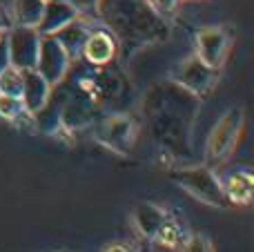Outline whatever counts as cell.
<instances>
[{"instance_id":"1","label":"cell","mask_w":254,"mask_h":252,"mask_svg":"<svg viewBox=\"0 0 254 252\" xmlns=\"http://www.w3.org/2000/svg\"><path fill=\"white\" fill-rule=\"evenodd\" d=\"M176 183L183 188L185 192L194 196V199L203 201L210 205H223V186H221L219 177L212 172L210 168L201 165V168H185L176 172Z\"/></svg>"},{"instance_id":"2","label":"cell","mask_w":254,"mask_h":252,"mask_svg":"<svg viewBox=\"0 0 254 252\" xmlns=\"http://www.w3.org/2000/svg\"><path fill=\"white\" fill-rule=\"evenodd\" d=\"M243 107H230L223 116L219 119V123L214 125L207 141V156L212 161H221L234 150L239 141V134L243 129Z\"/></svg>"},{"instance_id":"3","label":"cell","mask_w":254,"mask_h":252,"mask_svg":"<svg viewBox=\"0 0 254 252\" xmlns=\"http://www.w3.org/2000/svg\"><path fill=\"white\" fill-rule=\"evenodd\" d=\"M7 47H9V61L11 67L25 71V69H36V61H38V49H40V38L43 36L36 31V27H25V25H13L7 29Z\"/></svg>"},{"instance_id":"4","label":"cell","mask_w":254,"mask_h":252,"mask_svg":"<svg viewBox=\"0 0 254 252\" xmlns=\"http://www.w3.org/2000/svg\"><path fill=\"white\" fill-rule=\"evenodd\" d=\"M69 67H71V58L61 47V43L54 36H43L40 38V49H38V61H36V71L52 87H58L65 80Z\"/></svg>"},{"instance_id":"5","label":"cell","mask_w":254,"mask_h":252,"mask_svg":"<svg viewBox=\"0 0 254 252\" xmlns=\"http://www.w3.org/2000/svg\"><path fill=\"white\" fill-rule=\"evenodd\" d=\"M174 80L185 92L194 94V96H205L212 92V87L219 80V69H212L203 61H198L196 56H190L174 71Z\"/></svg>"},{"instance_id":"6","label":"cell","mask_w":254,"mask_h":252,"mask_svg":"<svg viewBox=\"0 0 254 252\" xmlns=\"http://www.w3.org/2000/svg\"><path fill=\"white\" fill-rule=\"evenodd\" d=\"M232 49V36L225 27H205L196 36V54L194 56L203 61L212 69H221L228 61V54Z\"/></svg>"},{"instance_id":"7","label":"cell","mask_w":254,"mask_h":252,"mask_svg":"<svg viewBox=\"0 0 254 252\" xmlns=\"http://www.w3.org/2000/svg\"><path fill=\"white\" fill-rule=\"evenodd\" d=\"M96 138L116 152H127L134 138V123L127 116H110L98 125Z\"/></svg>"},{"instance_id":"8","label":"cell","mask_w":254,"mask_h":252,"mask_svg":"<svg viewBox=\"0 0 254 252\" xmlns=\"http://www.w3.org/2000/svg\"><path fill=\"white\" fill-rule=\"evenodd\" d=\"M116 52H119V45H116V38L105 29H92L83 45V52L80 56L89 63V65H107L116 58Z\"/></svg>"},{"instance_id":"9","label":"cell","mask_w":254,"mask_h":252,"mask_svg":"<svg viewBox=\"0 0 254 252\" xmlns=\"http://www.w3.org/2000/svg\"><path fill=\"white\" fill-rule=\"evenodd\" d=\"M74 18H78V13L67 0H45L43 16H40L38 25H36V31L40 36H52L58 29H63L67 22H71Z\"/></svg>"},{"instance_id":"10","label":"cell","mask_w":254,"mask_h":252,"mask_svg":"<svg viewBox=\"0 0 254 252\" xmlns=\"http://www.w3.org/2000/svg\"><path fill=\"white\" fill-rule=\"evenodd\" d=\"M92 18H74L71 22H67L63 29H58L56 34H52L54 38L61 43V47L67 52V56L71 58V63H74V58L80 56V52H83V45L85 40H87L89 31H92Z\"/></svg>"},{"instance_id":"11","label":"cell","mask_w":254,"mask_h":252,"mask_svg":"<svg viewBox=\"0 0 254 252\" xmlns=\"http://www.w3.org/2000/svg\"><path fill=\"white\" fill-rule=\"evenodd\" d=\"M49 94H52V85L43 78L36 69H25L22 71V94H20V101L25 105V110L29 114H34L36 110L47 103Z\"/></svg>"},{"instance_id":"12","label":"cell","mask_w":254,"mask_h":252,"mask_svg":"<svg viewBox=\"0 0 254 252\" xmlns=\"http://www.w3.org/2000/svg\"><path fill=\"white\" fill-rule=\"evenodd\" d=\"M223 186V196L230 199V203H237V205H246L252 201V174L250 172H234L225 179Z\"/></svg>"},{"instance_id":"13","label":"cell","mask_w":254,"mask_h":252,"mask_svg":"<svg viewBox=\"0 0 254 252\" xmlns=\"http://www.w3.org/2000/svg\"><path fill=\"white\" fill-rule=\"evenodd\" d=\"M45 0H11L9 2V13H11L13 25L36 27L43 16Z\"/></svg>"},{"instance_id":"14","label":"cell","mask_w":254,"mask_h":252,"mask_svg":"<svg viewBox=\"0 0 254 252\" xmlns=\"http://www.w3.org/2000/svg\"><path fill=\"white\" fill-rule=\"evenodd\" d=\"M165 221H167L165 212L161 208H156L154 203H140L134 212V223L147 237H156V232L161 230V226Z\"/></svg>"},{"instance_id":"15","label":"cell","mask_w":254,"mask_h":252,"mask_svg":"<svg viewBox=\"0 0 254 252\" xmlns=\"http://www.w3.org/2000/svg\"><path fill=\"white\" fill-rule=\"evenodd\" d=\"M0 94L20 98V94H22V71L20 69L7 67V69L0 74Z\"/></svg>"},{"instance_id":"16","label":"cell","mask_w":254,"mask_h":252,"mask_svg":"<svg viewBox=\"0 0 254 252\" xmlns=\"http://www.w3.org/2000/svg\"><path fill=\"white\" fill-rule=\"evenodd\" d=\"M25 114H29V112L25 110V105H22L20 98L7 96V94H0V119L18 121L20 116H25Z\"/></svg>"},{"instance_id":"17","label":"cell","mask_w":254,"mask_h":252,"mask_svg":"<svg viewBox=\"0 0 254 252\" xmlns=\"http://www.w3.org/2000/svg\"><path fill=\"white\" fill-rule=\"evenodd\" d=\"M71 7L76 9V13L83 18H94L101 16V0H67Z\"/></svg>"},{"instance_id":"18","label":"cell","mask_w":254,"mask_h":252,"mask_svg":"<svg viewBox=\"0 0 254 252\" xmlns=\"http://www.w3.org/2000/svg\"><path fill=\"white\" fill-rule=\"evenodd\" d=\"M145 2L149 4V9H154L161 16H170V13H174L179 9L181 0H145Z\"/></svg>"},{"instance_id":"19","label":"cell","mask_w":254,"mask_h":252,"mask_svg":"<svg viewBox=\"0 0 254 252\" xmlns=\"http://www.w3.org/2000/svg\"><path fill=\"white\" fill-rule=\"evenodd\" d=\"M185 252H212V250H210V244H207L205 237L194 235V237H190L188 244H185Z\"/></svg>"},{"instance_id":"20","label":"cell","mask_w":254,"mask_h":252,"mask_svg":"<svg viewBox=\"0 0 254 252\" xmlns=\"http://www.w3.org/2000/svg\"><path fill=\"white\" fill-rule=\"evenodd\" d=\"M7 34V31H4ZM0 36V74H2L7 67H11V61H9V47H7V36Z\"/></svg>"},{"instance_id":"21","label":"cell","mask_w":254,"mask_h":252,"mask_svg":"<svg viewBox=\"0 0 254 252\" xmlns=\"http://www.w3.org/2000/svg\"><path fill=\"white\" fill-rule=\"evenodd\" d=\"M13 27V20H11V13L4 4H0V31H7Z\"/></svg>"},{"instance_id":"22","label":"cell","mask_w":254,"mask_h":252,"mask_svg":"<svg viewBox=\"0 0 254 252\" xmlns=\"http://www.w3.org/2000/svg\"><path fill=\"white\" fill-rule=\"evenodd\" d=\"M105 252H127L125 248H121V246H112V248H107Z\"/></svg>"},{"instance_id":"23","label":"cell","mask_w":254,"mask_h":252,"mask_svg":"<svg viewBox=\"0 0 254 252\" xmlns=\"http://www.w3.org/2000/svg\"><path fill=\"white\" fill-rule=\"evenodd\" d=\"M2 34H4V31H0V36H2Z\"/></svg>"}]
</instances>
